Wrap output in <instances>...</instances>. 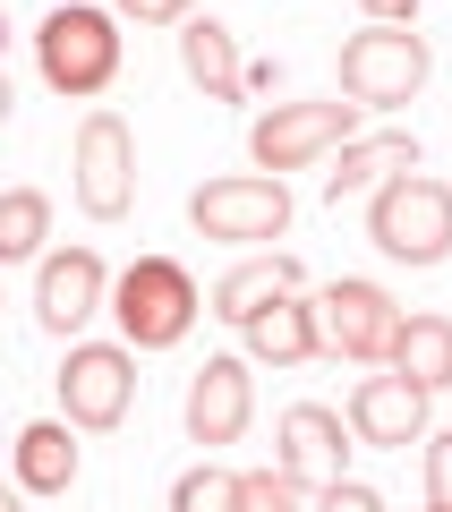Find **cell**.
I'll return each instance as SVG.
<instances>
[{"instance_id":"20","label":"cell","mask_w":452,"mask_h":512,"mask_svg":"<svg viewBox=\"0 0 452 512\" xmlns=\"http://www.w3.org/2000/svg\"><path fill=\"white\" fill-rule=\"evenodd\" d=\"M52 239V197L43 188H0V265H26Z\"/></svg>"},{"instance_id":"5","label":"cell","mask_w":452,"mask_h":512,"mask_svg":"<svg viewBox=\"0 0 452 512\" xmlns=\"http://www.w3.org/2000/svg\"><path fill=\"white\" fill-rule=\"evenodd\" d=\"M367 239H376L393 265H444L452 256V180L410 171V180L376 188V197H367Z\"/></svg>"},{"instance_id":"28","label":"cell","mask_w":452,"mask_h":512,"mask_svg":"<svg viewBox=\"0 0 452 512\" xmlns=\"http://www.w3.org/2000/svg\"><path fill=\"white\" fill-rule=\"evenodd\" d=\"M0 512H26V495H18V487H0Z\"/></svg>"},{"instance_id":"14","label":"cell","mask_w":452,"mask_h":512,"mask_svg":"<svg viewBox=\"0 0 452 512\" xmlns=\"http://www.w3.org/2000/svg\"><path fill=\"white\" fill-rule=\"evenodd\" d=\"M239 350H248V367H308V359H325V333H316V299H308V291L265 299V308L239 325Z\"/></svg>"},{"instance_id":"6","label":"cell","mask_w":452,"mask_h":512,"mask_svg":"<svg viewBox=\"0 0 452 512\" xmlns=\"http://www.w3.org/2000/svg\"><path fill=\"white\" fill-rule=\"evenodd\" d=\"M290 188L265 180V171H239V180H205L197 197H188V222H197L214 248H273V239L290 231Z\"/></svg>"},{"instance_id":"22","label":"cell","mask_w":452,"mask_h":512,"mask_svg":"<svg viewBox=\"0 0 452 512\" xmlns=\"http://www.w3.org/2000/svg\"><path fill=\"white\" fill-rule=\"evenodd\" d=\"M231 512H299V487L282 478V461H273V470H239Z\"/></svg>"},{"instance_id":"12","label":"cell","mask_w":452,"mask_h":512,"mask_svg":"<svg viewBox=\"0 0 452 512\" xmlns=\"http://www.w3.org/2000/svg\"><path fill=\"white\" fill-rule=\"evenodd\" d=\"M350 427L333 419L325 402H290L282 410V478L299 495H325V487H342V461H350Z\"/></svg>"},{"instance_id":"18","label":"cell","mask_w":452,"mask_h":512,"mask_svg":"<svg viewBox=\"0 0 452 512\" xmlns=\"http://www.w3.org/2000/svg\"><path fill=\"white\" fill-rule=\"evenodd\" d=\"M410 171H418V146L401 137V128L350 137V146H342V163H333V205H342V197H376V188L410 180Z\"/></svg>"},{"instance_id":"13","label":"cell","mask_w":452,"mask_h":512,"mask_svg":"<svg viewBox=\"0 0 452 512\" xmlns=\"http://www.w3.org/2000/svg\"><path fill=\"white\" fill-rule=\"evenodd\" d=\"M111 299V265L94 248H69V256H43V274H35V325L43 333H86L94 308Z\"/></svg>"},{"instance_id":"11","label":"cell","mask_w":452,"mask_h":512,"mask_svg":"<svg viewBox=\"0 0 452 512\" xmlns=\"http://www.w3.org/2000/svg\"><path fill=\"white\" fill-rule=\"evenodd\" d=\"M248 419H256V376H248V359H205L197 376H188V402H180L188 444L222 453V444L248 436Z\"/></svg>"},{"instance_id":"7","label":"cell","mask_w":452,"mask_h":512,"mask_svg":"<svg viewBox=\"0 0 452 512\" xmlns=\"http://www.w3.org/2000/svg\"><path fill=\"white\" fill-rule=\"evenodd\" d=\"M137 402V350L128 342H69L60 359V419L77 436H111Z\"/></svg>"},{"instance_id":"16","label":"cell","mask_w":452,"mask_h":512,"mask_svg":"<svg viewBox=\"0 0 452 512\" xmlns=\"http://www.w3.org/2000/svg\"><path fill=\"white\" fill-rule=\"evenodd\" d=\"M290 291H308V265H299V256H239L231 274L214 282V316L239 333L265 299H290Z\"/></svg>"},{"instance_id":"27","label":"cell","mask_w":452,"mask_h":512,"mask_svg":"<svg viewBox=\"0 0 452 512\" xmlns=\"http://www.w3.org/2000/svg\"><path fill=\"white\" fill-rule=\"evenodd\" d=\"M9 111H18V94H9V69H0V120H9Z\"/></svg>"},{"instance_id":"8","label":"cell","mask_w":452,"mask_h":512,"mask_svg":"<svg viewBox=\"0 0 452 512\" xmlns=\"http://www.w3.org/2000/svg\"><path fill=\"white\" fill-rule=\"evenodd\" d=\"M69 197L86 205L94 222H120L137 205V137H128L120 111H94L77 120V146H69Z\"/></svg>"},{"instance_id":"3","label":"cell","mask_w":452,"mask_h":512,"mask_svg":"<svg viewBox=\"0 0 452 512\" xmlns=\"http://www.w3.org/2000/svg\"><path fill=\"white\" fill-rule=\"evenodd\" d=\"M333 69H342V103H359V111H401L418 86H427L435 52L418 43V26H359V35H342Z\"/></svg>"},{"instance_id":"4","label":"cell","mask_w":452,"mask_h":512,"mask_svg":"<svg viewBox=\"0 0 452 512\" xmlns=\"http://www.w3.org/2000/svg\"><path fill=\"white\" fill-rule=\"evenodd\" d=\"M111 325H120L128 350L188 342V325H197V282H188V265H171V256H137V265L111 282Z\"/></svg>"},{"instance_id":"29","label":"cell","mask_w":452,"mask_h":512,"mask_svg":"<svg viewBox=\"0 0 452 512\" xmlns=\"http://www.w3.org/2000/svg\"><path fill=\"white\" fill-rule=\"evenodd\" d=\"M0 52H9V18H0Z\"/></svg>"},{"instance_id":"23","label":"cell","mask_w":452,"mask_h":512,"mask_svg":"<svg viewBox=\"0 0 452 512\" xmlns=\"http://www.w3.org/2000/svg\"><path fill=\"white\" fill-rule=\"evenodd\" d=\"M418 470H427V512H452V427L427 436V461Z\"/></svg>"},{"instance_id":"19","label":"cell","mask_w":452,"mask_h":512,"mask_svg":"<svg viewBox=\"0 0 452 512\" xmlns=\"http://www.w3.org/2000/svg\"><path fill=\"white\" fill-rule=\"evenodd\" d=\"M393 367L418 384V393H452V316H410Z\"/></svg>"},{"instance_id":"9","label":"cell","mask_w":452,"mask_h":512,"mask_svg":"<svg viewBox=\"0 0 452 512\" xmlns=\"http://www.w3.org/2000/svg\"><path fill=\"white\" fill-rule=\"evenodd\" d=\"M401 325H410V316H401L376 282H325V291H316V333H325V350L350 359V367H393Z\"/></svg>"},{"instance_id":"2","label":"cell","mask_w":452,"mask_h":512,"mask_svg":"<svg viewBox=\"0 0 452 512\" xmlns=\"http://www.w3.org/2000/svg\"><path fill=\"white\" fill-rule=\"evenodd\" d=\"M350 137H359V103H342V94H316V103H273L248 120V154L265 180H290V171L325 163V154H342Z\"/></svg>"},{"instance_id":"26","label":"cell","mask_w":452,"mask_h":512,"mask_svg":"<svg viewBox=\"0 0 452 512\" xmlns=\"http://www.w3.org/2000/svg\"><path fill=\"white\" fill-rule=\"evenodd\" d=\"M376 26H418V0H359Z\"/></svg>"},{"instance_id":"15","label":"cell","mask_w":452,"mask_h":512,"mask_svg":"<svg viewBox=\"0 0 452 512\" xmlns=\"http://www.w3.org/2000/svg\"><path fill=\"white\" fill-rule=\"evenodd\" d=\"M180 69H188V86H205L214 103H248V60H239V35L222 18H188L180 26Z\"/></svg>"},{"instance_id":"1","label":"cell","mask_w":452,"mask_h":512,"mask_svg":"<svg viewBox=\"0 0 452 512\" xmlns=\"http://www.w3.org/2000/svg\"><path fill=\"white\" fill-rule=\"evenodd\" d=\"M35 77L60 94V103H94V94L120 77V18L111 9H52L35 26Z\"/></svg>"},{"instance_id":"25","label":"cell","mask_w":452,"mask_h":512,"mask_svg":"<svg viewBox=\"0 0 452 512\" xmlns=\"http://www.w3.org/2000/svg\"><path fill=\"white\" fill-rule=\"evenodd\" d=\"M316 512H384V495H376V487H359V478H342V487L316 495Z\"/></svg>"},{"instance_id":"10","label":"cell","mask_w":452,"mask_h":512,"mask_svg":"<svg viewBox=\"0 0 452 512\" xmlns=\"http://www.w3.org/2000/svg\"><path fill=\"white\" fill-rule=\"evenodd\" d=\"M427 410H435V393H418L401 367H367L350 384V402H342V427L359 444H376V453H401V444L427 436Z\"/></svg>"},{"instance_id":"17","label":"cell","mask_w":452,"mask_h":512,"mask_svg":"<svg viewBox=\"0 0 452 512\" xmlns=\"http://www.w3.org/2000/svg\"><path fill=\"white\" fill-rule=\"evenodd\" d=\"M9 461H18V495H69V487H77V427H69V419L18 427Z\"/></svg>"},{"instance_id":"24","label":"cell","mask_w":452,"mask_h":512,"mask_svg":"<svg viewBox=\"0 0 452 512\" xmlns=\"http://www.w3.org/2000/svg\"><path fill=\"white\" fill-rule=\"evenodd\" d=\"M120 18H128V26H171V35H180L197 9H188V0H120Z\"/></svg>"},{"instance_id":"21","label":"cell","mask_w":452,"mask_h":512,"mask_svg":"<svg viewBox=\"0 0 452 512\" xmlns=\"http://www.w3.org/2000/svg\"><path fill=\"white\" fill-rule=\"evenodd\" d=\"M239 495V470H214V461H197V470L171 487V512H231Z\"/></svg>"}]
</instances>
